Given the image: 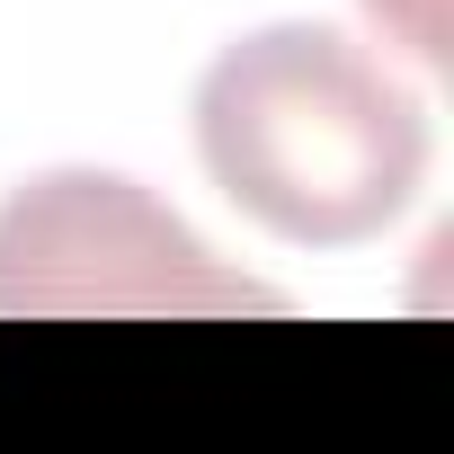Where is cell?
<instances>
[{"instance_id": "obj_3", "label": "cell", "mask_w": 454, "mask_h": 454, "mask_svg": "<svg viewBox=\"0 0 454 454\" xmlns=\"http://www.w3.org/2000/svg\"><path fill=\"white\" fill-rule=\"evenodd\" d=\"M356 10L392 36V45H410L427 72H445L454 63V27H445V0H356Z\"/></svg>"}, {"instance_id": "obj_2", "label": "cell", "mask_w": 454, "mask_h": 454, "mask_svg": "<svg viewBox=\"0 0 454 454\" xmlns=\"http://www.w3.org/2000/svg\"><path fill=\"white\" fill-rule=\"evenodd\" d=\"M286 312L125 169H36L0 196V321H232Z\"/></svg>"}, {"instance_id": "obj_1", "label": "cell", "mask_w": 454, "mask_h": 454, "mask_svg": "<svg viewBox=\"0 0 454 454\" xmlns=\"http://www.w3.org/2000/svg\"><path fill=\"white\" fill-rule=\"evenodd\" d=\"M196 160L259 232L294 250H356L427 187V107L356 36L277 19L232 36L196 81Z\"/></svg>"}]
</instances>
